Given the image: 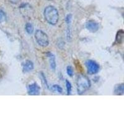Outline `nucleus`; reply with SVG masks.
Returning <instances> with one entry per match:
<instances>
[{"label": "nucleus", "mask_w": 124, "mask_h": 124, "mask_svg": "<svg viewBox=\"0 0 124 124\" xmlns=\"http://www.w3.org/2000/svg\"><path fill=\"white\" fill-rule=\"evenodd\" d=\"M44 17L49 24L55 25L59 19V14L56 8L52 6H47L44 12Z\"/></svg>", "instance_id": "nucleus-1"}, {"label": "nucleus", "mask_w": 124, "mask_h": 124, "mask_svg": "<svg viewBox=\"0 0 124 124\" xmlns=\"http://www.w3.org/2000/svg\"><path fill=\"white\" fill-rule=\"evenodd\" d=\"M76 85L78 94H83L90 87V81L85 75H79L77 78Z\"/></svg>", "instance_id": "nucleus-2"}, {"label": "nucleus", "mask_w": 124, "mask_h": 124, "mask_svg": "<svg viewBox=\"0 0 124 124\" xmlns=\"http://www.w3.org/2000/svg\"><path fill=\"white\" fill-rule=\"evenodd\" d=\"M35 39L40 46L46 47L49 44L48 35L41 30H37L35 33Z\"/></svg>", "instance_id": "nucleus-3"}, {"label": "nucleus", "mask_w": 124, "mask_h": 124, "mask_svg": "<svg viewBox=\"0 0 124 124\" xmlns=\"http://www.w3.org/2000/svg\"><path fill=\"white\" fill-rule=\"evenodd\" d=\"M86 66L87 68V72L90 75H94L98 73L100 68V66L97 62L94 60H89L86 62Z\"/></svg>", "instance_id": "nucleus-4"}, {"label": "nucleus", "mask_w": 124, "mask_h": 124, "mask_svg": "<svg viewBox=\"0 0 124 124\" xmlns=\"http://www.w3.org/2000/svg\"><path fill=\"white\" fill-rule=\"evenodd\" d=\"M40 87L37 85V83H33L30 84L27 86V93L29 95L31 96H37L40 94Z\"/></svg>", "instance_id": "nucleus-5"}, {"label": "nucleus", "mask_w": 124, "mask_h": 124, "mask_svg": "<svg viewBox=\"0 0 124 124\" xmlns=\"http://www.w3.org/2000/svg\"><path fill=\"white\" fill-rule=\"evenodd\" d=\"M86 28L91 32H96L99 29V24L94 21H89L86 24Z\"/></svg>", "instance_id": "nucleus-6"}, {"label": "nucleus", "mask_w": 124, "mask_h": 124, "mask_svg": "<svg viewBox=\"0 0 124 124\" xmlns=\"http://www.w3.org/2000/svg\"><path fill=\"white\" fill-rule=\"evenodd\" d=\"M46 56L48 57L50 62V66L51 69L55 71L56 69V61H55V56L52 52L46 53Z\"/></svg>", "instance_id": "nucleus-7"}, {"label": "nucleus", "mask_w": 124, "mask_h": 124, "mask_svg": "<svg viewBox=\"0 0 124 124\" xmlns=\"http://www.w3.org/2000/svg\"><path fill=\"white\" fill-rule=\"evenodd\" d=\"M23 71L24 72H29L31 71L34 69V64L31 61L27 60L24 63L23 65Z\"/></svg>", "instance_id": "nucleus-8"}, {"label": "nucleus", "mask_w": 124, "mask_h": 124, "mask_svg": "<svg viewBox=\"0 0 124 124\" xmlns=\"http://www.w3.org/2000/svg\"><path fill=\"white\" fill-rule=\"evenodd\" d=\"M124 91V84H118L114 87V93L117 95H122Z\"/></svg>", "instance_id": "nucleus-9"}, {"label": "nucleus", "mask_w": 124, "mask_h": 124, "mask_svg": "<svg viewBox=\"0 0 124 124\" xmlns=\"http://www.w3.org/2000/svg\"><path fill=\"white\" fill-rule=\"evenodd\" d=\"M123 39H124V31L123 30H120L118 31L117 35H116V42L118 44H120L122 42Z\"/></svg>", "instance_id": "nucleus-10"}, {"label": "nucleus", "mask_w": 124, "mask_h": 124, "mask_svg": "<svg viewBox=\"0 0 124 124\" xmlns=\"http://www.w3.org/2000/svg\"><path fill=\"white\" fill-rule=\"evenodd\" d=\"M25 31L29 34H32L34 32V27L31 23H27L25 25Z\"/></svg>", "instance_id": "nucleus-11"}, {"label": "nucleus", "mask_w": 124, "mask_h": 124, "mask_svg": "<svg viewBox=\"0 0 124 124\" xmlns=\"http://www.w3.org/2000/svg\"><path fill=\"white\" fill-rule=\"evenodd\" d=\"M52 89L54 91H56L58 92V93H63V89L60 86L58 85H53L52 86Z\"/></svg>", "instance_id": "nucleus-12"}, {"label": "nucleus", "mask_w": 124, "mask_h": 124, "mask_svg": "<svg viewBox=\"0 0 124 124\" xmlns=\"http://www.w3.org/2000/svg\"><path fill=\"white\" fill-rule=\"evenodd\" d=\"M66 90H67V94L70 95L71 93V83L68 81V80H66Z\"/></svg>", "instance_id": "nucleus-13"}, {"label": "nucleus", "mask_w": 124, "mask_h": 124, "mask_svg": "<svg viewBox=\"0 0 124 124\" xmlns=\"http://www.w3.org/2000/svg\"><path fill=\"white\" fill-rule=\"evenodd\" d=\"M6 19V14L1 9H0V23L5 21Z\"/></svg>", "instance_id": "nucleus-14"}, {"label": "nucleus", "mask_w": 124, "mask_h": 124, "mask_svg": "<svg viewBox=\"0 0 124 124\" xmlns=\"http://www.w3.org/2000/svg\"><path fill=\"white\" fill-rule=\"evenodd\" d=\"M66 72H67V74L70 77H72V76H73V68H72L71 66H68L66 68Z\"/></svg>", "instance_id": "nucleus-15"}, {"label": "nucleus", "mask_w": 124, "mask_h": 124, "mask_svg": "<svg viewBox=\"0 0 124 124\" xmlns=\"http://www.w3.org/2000/svg\"><path fill=\"white\" fill-rule=\"evenodd\" d=\"M71 19H72L71 14H69L66 16V18H65V21H66V24H68V27H70V25L71 23Z\"/></svg>", "instance_id": "nucleus-16"}, {"label": "nucleus", "mask_w": 124, "mask_h": 124, "mask_svg": "<svg viewBox=\"0 0 124 124\" xmlns=\"http://www.w3.org/2000/svg\"><path fill=\"white\" fill-rule=\"evenodd\" d=\"M74 63L75 64V65H76V69L78 70V71H82L83 70V68H82V66L81 65L80 63H79V62L78 60H76L75 61V62Z\"/></svg>", "instance_id": "nucleus-17"}, {"label": "nucleus", "mask_w": 124, "mask_h": 124, "mask_svg": "<svg viewBox=\"0 0 124 124\" xmlns=\"http://www.w3.org/2000/svg\"><path fill=\"white\" fill-rule=\"evenodd\" d=\"M9 1L10 2H11L12 3H13V4H17V3H18L21 0H9Z\"/></svg>", "instance_id": "nucleus-18"}]
</instances>
